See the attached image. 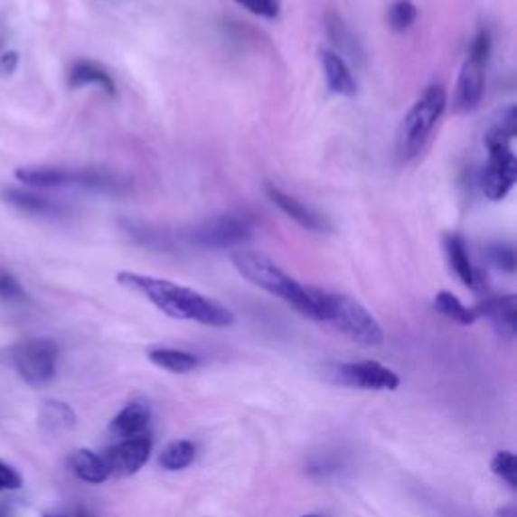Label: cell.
I'll use <instances>...</instances> for the list:
<instances>
[{
  "label": "cell",
  "mask_w": 517,
  "mask_h": 517,
  "mask_svg": "<svg viewBox=\"0 0 517 517\" xmlns=\"http://www.w3.org/2000/svg\"><path fill=\"white\" fill-rule=\"evenodd\" d=\"M122 287L137 293L174 320H188L211 327H229L235 324V314L219 301L202 296L174 281L152 277V275L122 271L118 273Z\"/></svg>",
  "instance_id": "6da1fadb"
},
{
  "label": "cell",
  "mask_w": 517,
  "mask_h": 517,
  "mask_svg": "<svg viewBox=\"0 0 517 517\" xmlns=\"http://www.w3.org/2000/svg\"><path fill=\"white\" fill-rule=\"evenodd\" d=\"M230 261L235 265V269L247 281H251L253 286L283 299L293 309H297L301 315L309 317V320L322 322L320 289L301 286L299 281L283 271L271 257L263 255L261 251H253V249L239 247L230 255Z\"/></svg>",
  "instance_id": "7a4b0ae2"
},
{
  "label": "cell",
  "mask_w": 517,
  "mask_h": 517,
  "mask_svg": "<svg viewBox=\"0 0 517 517\" xmlns=\"http://www.w3.org/2000/svg\"><path fill=\"white\" fill-rule=\"evenodd\" d=\"M446 103H449V96H446V89L441 83L428 85L425 93L415 101V106L409 109V114L400 122L399 134H396V154L400 160L409 162L425 150L430 134L445 114Z\"/></svg>",
  "instance_id": "3957f363"
},
{
  "label": "cell",
  "mask_w": 517,
  "mask_h": 517,
  "mask_svg": "<svg viewBox=\"0 0 517 517\" xmlns=\"http://www.w3.org/2000/svg\"><path fill=\"white\" fill-rule=\"evenodd\" d=\"M320 306L322 322L332 324L352 342L362 346H381L384 342L382 325L354 297L320 289Z\"/></svg>",
  "instance_id": "277c9868"
},
{
  "label": "cell",
  "mask_w": 517,
  "mask_h": 517,
  "mask_svg": "<svg viewBox=\"0 0 517 517\" xmlns=\"http://www.w3.org/2000/svg\"><path fill=\"white\" fill-rule=\"evenodd\" d=\"M183 237L188 245L211 251H225V249H239L253 237V227L249 221L237 214H219L196 225L186 227Z\"/></svg>",
  "instance_id": "5b68a950"
},
{
  "label": "cell",
  "mask_w": 517,
  "mask_h": 517,
  "mask_svg": "<svg viewBox=\"0 0 517 517\" xmlns=\"http://www.w3.org/2000/svg\"><path fill=\"white\" fill-rule=\"evenodd\" d=\"M59 346L53 340H24L11 350V362L16 372L31 386H45L57 376Z\"/></svg>",
  "instance_id": "8992f818"
},
{
  "label": "cell",
  "mask_w": 517,
  "mask_h": 517,
  "mask_svg": "<svg viewBox=\"0 0 517 517\" xmlns=\"http://www.w3.org/2000/svg\"><path fill=\"white\" fill-rule=\"evenodd\" d=\"M14 176L19 183L37 188L57 186H83L93 191H114L118 180L98 170H65V168H16Z\"/></svg>",
  "instance_id": "52a82bcc"
},
{
  "label": "cell",
  "mask_w": 517,
  "mask_h": 517,
  "mask_svg": "<svg viewBox=\"0 0 517 517\" xmlns=\"http://www.w3.org/2000/svg\"><path fill=\"white\" fill-rule=\"evenodd\" d=\"M489 160L481 172V191L489 201L499 202L510 194L517 180V160L510 144L487 146Z\"/></svg>",
  "instance_id": "ba28073f"
},
{
  "label": "cell",
  "mask_w": 517,
  "mask_h": 517,
  "mask_svg": "<svg viewBox=\"0 0 517 517\" xmlns=\"http://www.w3.org/2000/svg\"><path fill=\"white\" fill-rule=\"evenodd\" d=\"M334 382L362 390H396L400 386V378L381 362H350L340 364L334 370Z\"/></svg>",
  "instance_id": "9c48e42d"
},
{
  "label": "cell",
  "mask_w": 517,
  "mask_h": 517,
  "mask_svg": "<svg viewBox=\"0 0 517 517\" xmlns=\"http://www.w3.org/2000/svg\"><path fill=\"white\" fill-rule=\"evenodd\" d=\"M152 453V438L150 435L122 438L114 446L101 455L106 463L109 477H129L136 475L150 459Z\"/></svg>",
  "instance_id": "30bf717a"
},
{
  "label": "cell",
  "mask_w": 517,
  "mask_h": 517,
  "mask_svg": "<svg viewBox=\"0 0 517 517\" xmlns=\"http://www.w3.org/2000/svg\"><path fill=\"white\" fill-rule=\"evenodd\" d=\"M484 67L485 63L471 57H467V61L463 63L453 98V109L456 114H469V111L477 109L485 91Z\"/></svg>",
  "instance_id": "8fae6325"
},
{
  "label": "cell",
  "mask_w": 517,
  "mask_h": 517,
  "mask_svg": "<svg viewBox=\"0 0 517 517\" xmlns=\"http://www.w3.org/2000/svg\"><path fill=\"white\" fill-rule=\"evenodd\" d=\"M265 194L269 196V201L277 206V209L287 214V217L297 222L299 227H304L307 230H314V232H330L332 227L327 219H324L322 214H317L314 209H309L301 201H297L296 196H291L287 193H283L281 188L273 186V184H265Z\"/></svg>",
  "instance_id": "7c38bea8"
},
{
  "label": "cell",
  "mask_w": 517,
  "mask_h": 517,
  "mask_svg": "<svg viewBox=\"0 0 517 517\" xmlns=\"http://www.w3.org/2000/svg\"><path fill=\"white\" fill-rule=\"evenodd\" d=\"M477 317H487L495 330L507 340L515 338L517 330V297L515 296H499L489 297L484 304L475 307Z\"/></svg>",
  "instance_id": "4fadbf2b"
},
{
  "label": "cell",
  "mask_w": 517,
  "mask_h": 517,
  "mask_svg": "<svg viewBox=\"0 0 517 517\" xmlns=\"http://www.w3.org/2000/svg\"><path fill=\"white\" fill-rule=\"evenodd\" d=\"M320 61H322V69L327 81V88H330L332 93L335 96H343V98H354L356 96V80L352 75V69L348 67L346 59H343L340 53L330 49H322L320 51Z\"/></svg>",
  "instance_id": "5bb4252c"
},
{
  "label": "cell",
  "mask_w": 517,
  "mask_h": 517,
  "mask_svg": "<svg viewBox=\"0 0 517 517\" xmlns=\"http://www.w3.org/2000/svg\"><path fill=\"white\" fill-rule=\"evenodd\" d=\"M150 420H152V412H150L148 404L129 402L127 407L119 410L114 417V420L109 422V430H111V435L119 438V441H122V438L142 437V435H148L146 430H148L150 427Z\"/></svg>",
  "instance_id": "9a60e30c"
},
{
  "label": "cell",
  "mask_w": 517,
  "mask_h": 517,
  "mask_svg": "<svg viewBox=\"0 0 517 517\" xmlns=\"http://www.w3.org/2000/svg\"><path fill=\"white\" fill-rule=\"evenodd\" d=\"M3 201L27 214H37V217H59V214H63L61 204L31 191H23V188H6V191H3Z\"/></svg>",
  "instance_id": "2e32d148"
},
{
  "label": "cell",
  "mask_w": 517,
  "mask_h": 517,
  "mask_svg": "<svg viewBox=\"0 0 517 517\" xmlns=\"http://www.w3.org/2000/svg\"><path fill=\"white\" fill-rule=\"evenodd\" d=\"M69 465H71L75 475L85 481V484L99 485L103 481L109 479V473L106 463L101 459V455L93 453L89 449L73 451V455L69 456Z\"/></svg>",
  "instance_id": "e0dca14e"
},
{
  "label": "cell",
  "mask_w": 517,
  "mask_h": 517,
  "mask_svg": "<svg viewBox=\"0 0 517 517\" xmlns=\"http://www.w3.org/2000/svg\"><path fill=\"white\" fill-rule=\"evenodd\" d=\"M445 251H446V258H449V265L453 267L455 275L461 279L463 286L475 287L477 273H475V267H473L471 263V257H469L465 240L459 235H449L445 239Z\"/></svg>",
  "instance_id": "ac0fdd59"
},
{
  "label": "cell",
  "mask_w": 517,
  "mask_h": 517,
  "mask_svg": "<svg viewBox=\"0 0 517 517\" xmlns=\"http://www.w3.org/2000/svg\"><path fill=\"white\" fill-rule=\"evenodd\" d=\"M69 85L71 88H85V85H99L108 96H116V83L111 80L106 69L91 61L75 63L69 75Z\"/></svg>",
  "instance_id": "d6986e66"
},
{
  "label": "cell",
  "mask_w": 517,
  "mask_h": 517,
  "mask_svg": "<svg viewBox=\"0 0 517 517\" xmlns=\"http://www.w3.org/2000/svg\"><path fill=\"white\" fill-rule=\"evenodd\" d=\"M148 358L152 364H156L158 368L166 370V372L172 374H188L194 372L198 368V358L191 352L184 350H174V348H156L148 352Z\"/></svg>",
  "instance_id": "ffe728a7"
},
{
  "label": "cell",
  "mask_w": 517,
  "mask_h": 517,
  "mask_svg": "<svg viewBox=\"0 0 517 517\" xmlns=\"http://www.w3.org/2000/svg\"><path fill=\"white\" fill-rule=\"evenodd\" d=\"M41 428L49 435H61L65 430L75 427V412L65 402L59 400H47L42 404L39 415Z\"/></svg>",
  "instance_id": "44dd1931"
},
{
  "label": "cell",
  "mask_w": 517,
  "mask_h": 517,
  "mask_svg": "<svg viewBox=\"0 0 517 517\" xmlns=\"http://www.w3.org/2000/svg\"><path fill=\"white\" fill-rule=\"evenodd\" d=\"M433 306L438 314L446 317V320H451L459 325H471L477 320L475 309L465 306L459 297L453 296L449 291H438L435 296Z\"/></svg>",
  "instance_id": "7402d4cb"
},
{
  "label": "cell",
  "mask_w": 517,
  "mask_h": 517,
  "mask_svg": "<svg viewBox=\"0 0 517 517\" xmlns=\"http://www.w3.org/2000/svg\"><path fill=\"white\" fill-rule=\"evenodd\" d=\"M515 132H517V111L515 106L510 103V106L499 109L494 119H491V126L485 132V146L510 144Z\"/></svg>",
  "instance_id": "603a6c76"
},
{
  "label": "cell",
  "mask_w": 517,
  "mask_h": 517,
  "mask_svg": "<svg viewBox=\"0 0 517 517\" xmlns=\"http://www.w3.org/2000/svg\"><path fill=\"white\" fill-rule=\"evenodd\" d=\"M196 456V446L191 441H172L160 453V467L166 471H183L191 467Z\"/></svg>",
  "instance_id": "cb8c5ba5"
},
{
  "label": "cell",
  "mask_w": 517,
  "mask_h": 517,
  "mask_svg": "<svg viewBox=\"0 0 517 517\" xmlns=\"http://www.w3.org/2000/svg\"><path fill=\"white\" fill-rule=\"evenodd\" d=\"M388 27L396 33L409 31L417 21V6L412 0H394V3L388 6L386 14Z\"/></svg>",
  "instance_id": "d4e9b609"
},
{
  "label": "cell",
  "mask_w": 517,
  "mask_h": 517,
  "mask_svg": "<svg viewBox=\"0 0 517 517\" xmlns=\"http://www.w3.org/2000/svg\"><path fill=\"white\" fill-rule=\"evenodd\" d=\"M491 471L512 489L517 487V459L512 451H499L491 459Z\"/></svg>",
  "instance_id": "484cf974"
},
{
  "label": "cell",
  "mask_w": 517,
  "mask_h": 517,
  "mask_svg": "<svg viewBox=\"0 0 517 517\" xmlns=\"http://www.w3.org/2000/svg\"><path fill=\"white\" fill-rule=\"evenodd\" d=\"M489 261L494 263L499 271L513 273L515 271V251L512 245L497 243L489 247Z\"/></svg>",
  "instance_id": "4316f807"
},
{
  "label": "cell",
  "mask_w": 517,
  "mask_h": 517,
  "mask_svg": "<svg viewBox=\"0 0 517 517\" xmlns=\"http://www.w3.org/2000/svg\"><path fill=\"white\" fill-rule=\"evenodd\" d=\"M0 299L11 301V304L27 301V293H24L21 283L14 279V275L6 271H0Z\"/></svg>",
  "instance_id": "83f0119b"
},
{
  "label": "cell",
  "mask_w": 517,
  "mask_h": 517,
  "mask_svg": "<svg viewBox=\"0 0 517 517\" xmlns=\"http://www.w3.org/2000/svg\"><path fill=\"white\" fill-rule=\"evenodd\" d=\"M235 3L261 19L273 21L279 14V0H235Z\"/></svg>",
  "instance_id": "f1b7e54d"
},
{
  "label": "cell",
  "mask_w": 517,
  "mask_h": 517,
  "mask_svg": "<svg viewBox=\"0 0 517 517\" xmlns=\"http://www.w3.org/2000/svg\"><path fill=\"white\" fill-rule=\"evenodd\" d=\"M23 487V475L16 471L13 465L0 459V494L3 491H16Z\"/></svg>",
  "instance_id": "f546056e"
},
{
  "label": "cell",
  "mask_w": 517,
  "mask_h": 517,
  "mask_svg": "<svg viewBox=\"0 0 517 517\" xmlns=\"http://www.w3.org/2000/svg\"><path fill=\"white\" fill-rule=\"evenodd\" d=\"M491 55V37L489 33L481 31L475 39L471 42V49H469V57L471 59H477L481 63H487V59Z\"/></svg>",
  "instance_id": "4dcf8cb0"
},
{
  "label": "cell",
  "mask_w": 517,
  "mask_h": 517,
  "mask_svg": "<svg viewBox=\"0 0 517 517\" xmlns=\"http://www.w3.org/2000/svg\"><path fill=\"white\" fill-rule=\"evenodd\" d=\"M16 65H19V55L16 53H6L3 59H0V71H3L5 75L14 73Z\"/></svg>",
  "instance_id": "1f68e13d"
},
{
  "label": "cell",
  "mask_w": 517,
  "mask_h": 517,
  "mask_svg": "<svg viewBox=\"0 0 517 517\" xmlns=\"http://www.w3.org/2000/svg\"><path fill=\"white\" fill-rule=\"evenodd\" d=\"M497 517H517L515 505H505V507H502V510L497 512Z\"/></svg>",
  "instance_id": "d6a6232c"
},
{
  "label": "cell",
  "mask_w": 517,
  "mask_h": 517,
  "mask_svg": "<svg viewBox=\"0 0 517 517\" xmlns=\"http://www.w3.org/2000/svg\"><path fill=\"white\" fill-rule=\"evenodd\" d=\"M75 517H93V515H91V513H88V512H80V513H77Z\"/></svg>",
  "instance_id": "836d02e7"
},
{
  "label": "cell",
  "mask_w": 517,
  "mask_h": 517,
  "mask_svg": "<svg viewBox=\"0 0 517 517\" xmlns=\"http://www.w3.org/2000/svg\"><path fill=\"white\" fill-rule=\"evenodd\" d=\"M0 517H8V515H6V512H5V507H3V505H0Z\"/></svg>",
  "instance_id": "e575fe53"
},
{
  "label": "cell",
  "mask_w": 517,
  "mask_h": 517,
  "mask_svg": "<svg viewBox=\"0 0 517 517\" xmlns=\"http://www.w3.org/2000/svg\"><path fill=\"white\" fill-rule=\"evenodd\" d=\"M42 517H63V515H42Z\"/></svg>",
  "instance_id": "d590c367"
},
{
  "label": "cell",
  "mask_w": 517,
  "mask_h": 517,
  "mask_svg": "<svg viewBox=\"0 0 517 517\" xmlns=\"http://www.w3.org/2000/svg\"><path fill=\"white\" fill-rule=\"evenodd\" d=\"M301 517H320V515H301Z\"/></svg>",
  "instance_id": "8d00e7d4"
}]
</instances>
